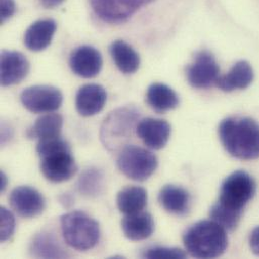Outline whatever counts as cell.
Instances as JSON below:
<instances>
[{
    "label": "cell",
    "instance_id": "6da1fadb",
    "mask_svg": "<svg viewBox=\"0 0 259 259\" xmlns=\"http://www.w3.org/2000/svg\"><path fill=\"white\" fill-rule=\"evenodd\" d=\"M220 140L233 157L252 160L259 157V124L248 117H228L219 125Z\"/></svg>",
    "mask_w": 259,
    "mask_h": 259
},
{
    "label": "cell",
    "instance_id": "d6986e66",
    "mask_svg": "<svg viewBox=\"0 0 259 259\" xmlns=\"http://www.w3.org/2000/svg\"><path fill=\"white\" fill-rule=\"evenodd\" d=\"M124 235L132 241H140L150 237L154 231V221L147 212L126 215L121 221Z\"/></svg>",
    "mask_w": 259,
    "mask_h": 259
},
{
    "label": "cell",
    "instance_id": "4dcf8cb0",
    "mask_svg": "<svg viewBox=\"0 0 259 259\" xmlns=\"http://www.w3.org/2000/svg\"><path fill=\"white\" fill-rule=\"evenodd\" d=\"M249 245L252 252L259 256V226L255 227L250 233Z\"/></svg>",
    "mask_w": 259,
    "mask_h": 259
},
{
    "label": "cell",
    "instance_id": "ffe728a7",
    "mask_svg": "<svg viewBox=\"0 0 259 259\" xmlns=\"http://www.w3.org/2000/svg\"><path fill=\"white\" fill-rule=\"evenodd\" d=\"M146 101L157 112H165L175 109L179 105L178 94L167 85L153 83L147 89Z\"/></svg>",
    "mask_w": 259,
    "mask_h": 259
},
{
    "label": "cell",
    "instance_id": "cb8c5ba5",
    "mask_svg": "<svg viewBox=\"0 0 259 259\" xmlns=\"http://www.w3.org/2000/svg\"><path fill=\"white\" fill-rule=\"evenodd\" d=\"M63 117L58 113H48L39 117L27 131V136L31 139H47L60 136L63 128Z\"/></svg>",
    "mask_w": 259,
    "mask_h": 259
},
{
    "label": "cell",
    "instance_id": "d6a6232c",
    "mask_svg": "<svg viewBox=\"0 0 259 259\" xmlns=\"http://www.w3.org/2000/svg\"><path fill=\"white\" fill-rule=\"evenodd\" d=\"M65 0H39L40 4L47 8H53L61 5Z\"/></svg>",
    "mask_w": 259,
    "mask_h": 259
},
{
    "label": "cell",
    "instance_id": "7a4b0ae2",
    "mask_svg": "<svg viewBox=\"0 0 259 259\" xmlns=\"http://www.w3.org/2000/svg\"><path fill=\"white\" fill-rule=\"evenodd\" d=\"M184 245L196 258H216L227 249L226 229L213 220H203L192 225L184 234Z\"/></svg>",
    "mask_w": 259,
    "mask_h": 259
},
{
    "label": "cell",
    "instance_id": "2e32d148",
    "mask_svg": "<svg viewBox=\"0 0 259 259\" xmlns=\"http://www.w3.org/2000/svg\"><path fill=\"white\" fill-rule=\"evenodd\" d=\"M57 30V23L54 19L47 18L33 22L24 33V45L32 52L46 50L52 42Z\"/></svg>",
    "mask_w": 259,
    "mask_h": 259
},
{
    "label": "cell",
    "instance_id": "9c48e42d",
    "mask_svg": "<svg viewBox=\"0 0 259 259\" xmlns=\"http://www.w3.org/2000/svg\"><path fill=\"white\" fill-rule=\"evenodd\" d=\"M153 0H90L95 13L104 21L119 23Z\"/></svg>",
    "mask_w": 259,
    "mask_h": 259
},
{
    "label": "cell",
    "instance_id": "30bf717a",
    "mask_svg": "<svg viewBox=\"0 0 259 259\" xmlns=\"http://www.w3.org/2000/svg\"><path fill=\"white\" fill-rule=\"evenodd\" d=\"M77 169L78 166L71 151L57 152L41 157L40 170L52 183H63L72 179Z\"/></svg>",
    "mask_w": 259,
    "mask_h": 259
},
{
    "label": "cell",
    "instance_id": "d4e9b609",
    "mask_svg": "<svg viewBox=\"0 0 259 259\" xmlns=\"http://www.w3.org/2000/svg\"><path fill=\"white\" fill-rule=\"evenodd\" d=\"M104 174L101 169L98 167H88L84 169V171L81 174L77 188L78 191L88 197V198H95L98 197L100 194H102L104 189Z\"/></svg>",
    "mask_w": 259,
    "mask_h": 259
},
{
    "label": "cell",
    "instance_id": "277c9868",
    "mask_svg": "<svg viewBox=\"0 0 259 259\" xmlns=\"http://www.w3.org/2000/svg\"><path fill=\"white\" fill-rule=\"evenodd\" d=\"M255 193L256 183L254 179L244 170H237L229 175L222 183L217 203L242 215Z\"/></svg>",
    "mask_w": 259,
    "mask_h": 259
},
{
    "label": "cell",
    "instance_id": "52a82bcc",
    "mask_svg": "<svg viewBox=\"0 0 259 259\" xmlns=\"http://www.w3.org/2000/svg\"><path fill=\"white\" fill-rule=\"evenodd\" d=\"M20 101L32 113H52L61 107L63 94L56 87L35 85L21 92Z\"/></svg>",
    "mask_w": 259,
    "mask_h": 259
},
{
    "label": "cell",
    "instance_id": "603a6c76",
    "mask_svg": "<svg viewBox=\"0 0 259 259\" xmlns=\"http://www.w3.org/2000/svg\"><path fill=\"white\" fill-rule=\"evenodd\" d=\"M30 253L37 258H64L67 256L59 241L48 232H41L34 236L30 244Z\"/></svg>",
    "mask_w": 259,
    "mask_h": 259
},
{
    "label": "cell",
    "instance_id": "7c38bea8",
    "mask_svg": "<svg viewBox=\"0 0 259 259\" xmlns=\"http://www.w3.org/2000/svg\"><path fill=\"white\" fill-rule=\"evenodd\" d=\"M102 56L98 50L90 46H82L73 51L70 67L79 77L90 79L96 77L102 68Z\"/></svg>",
    "mask_w": 259,
    "mask_h": 259
},
{
    "label": "cell",
    "instance_id": "e0dca14e",
    "mask_svg": "<svg viewBox=\"0 0 259 259\" xmlns=\"http://www.w3.org/2000/svg\"><path fill=\"white\" fill-rule=\"evenodd\" d=\"M254 79V72L247 61L237 62L231 70L223 76H220L216 82L219 89L225 92L243 90L251 85Z\"/></svg>",
    "mask_w": 259,
    "mask_h": 259
},
{
    "label": "cell",
    "instance_id": "1f68e13d",
    "mask_svg": "<svg viewBox=\"0 0 259 259\" xmlns=\"http://www.w3.org/2000/svg\"><path fill=\"white\" fill-rule=\"evenodd\" d=\"M73 202H74V200H73L72 196H70L69 194H64L60 197V203L66 208H70L73 205Z\"/></svg>",
    "mask_w": 259,
    "mask_h": 259
},
{
    "label": "cell",
    "instance_id": "f546056e",
    "mask_svg": "<svg viewBox=\"0 0 259 259\" xmlns=\"http://www.w3.org/2000/svg\"><path fill=\"white\" fill-rule=\"evenodd\" d=\"M1 23H4L7 19H9L15 12V2L14 0H1Z\"/></svg>",
    "mask_w": 259,
    "mask_h": 259
},
{
    "label": "cell",
    "instance_id": "4316f807",
    "mask_svg": "<svg viewBox=\"0 0 259 259\" xmlns=\"http://www.w3.org/2000/svg\"><path fill=\"white\" fill-rule=\"evenodd\" d=\"M62 151H71V147L70 144L61 136L38 140L36 145V152L40 157Z\"/></svg>",
    "mask_w": 259,
    "mask_h": 259
},
{
    "label": "cell",
    "instance_id": "f1b7e54d",
    "mask_svg": "<svg viewBox=\"0 0 259 259\" xmlns=\"http://www.w3.org/2000/svg\"><path fill=\"white\" fill-rule=\"evenodd\" d=\"M143 258H185L186 253L179 248L170 247H152L146 249L143 254Z\"/></svg>",
    "mask_w": 259,
    "mask_h": 259
},
{
    "label": "cell",
    "instance_id": "836d02e7",
    "mask_svg": "<svg viewBox=\"0 0 259 259\" xmlns=\"http://www.w3.org/2000/svg\"><path fill=\"white\" fill-rule=\"evenodd\" d=\"M6 185H7V178L6 176L4 175V172L2 171L1 172V180H0V187H1V192H3L6 188Z\"/></svg>",
    "mask_w": 259,
    "mask_h": 259
},
{
    "label": "cell",
    "instance_id": "83f0119b",
    "mask_svg": "<svg viewBox=\"0 0 259 259\" xmlns=\"http://www.w3.org/2000/svg\"><path fill=\"white\" fill-rule=\"evenodd\" d=\"M15 230V218L13 214L6 208H0V239L6 242L11 238Z\"/></svg>",
    "mask_w": 259,
    "mask_h": 259
},
{
    "label": "cell",
    "instance_id": "7402d4cb",
    "mask_svg": "<svg viewBox=\"0 0 259 259\" xmlns=\"http://www.w3.org/2000/svg\"><path fill=\"white\" fill-rule=\"evenodd\" d=\"M110 54L117 68L124 74L135 73L140 65L139 55L123 40H116L110 46Z\"/></svg>",
    "mask_w": 259,
    "mask_h": 259
},
{
    "label": "cell",
    "instance_id": "9a60e30c",
    "mask_svg": "<svg viewBox=\"0 0 259 259\" xmlns=\"http://www.w3.org/2000/svg\"><path fill=\"white\" fill-rule=\"evenodd\" d=\"M171 128L167 121L155 118L141 120L136 126V133L143 143L151 149H161L167 143Z\"/></svg>",
    "mask_w": 259,
    "mask_h": 259
},
{
    "label": "cell",
    "instance_id": "484cf974",
    "mask_svg": "<svg viewBox=\"0 0 259 259\" xmlns=\"http://www.w3.org/2000/svg\"><path fill=\"white\" fill-rule=\"evenodd\" d=\"M241 214L224 208L219 203L213 205L210 210L211 220L215 221L226 230L235 229L241 220Z\"/></svg>",
    "mask_w": 259,
    "mask_h": 259
},
{
    "label": "cell",
    "instance_id": "ba28073f",
    "mask_svg": "<svg viewBox=\"0 0 259 259\" xmlns=\"http://www.w3.org/2000/svg\"><path fill=\"white\" fill-rule=\"evenodd\" d=\"M220 77V68L214 56L208 51L199 52L187 69L189 83L198 89L209 88Z\"/></svg>",
    "mask_w": 259,
    "mask_h": 259
},
{
    "label": "cell",
    "instance_id": "ac0fdd59",
    "mask_svg": "<svg viewBox=\"0 0 259 259\" xmlns=\"http://www.w3.org/2000/svg\"><path fill=\"white\" fill-rule=\"evenodd\" d=\"M158 201L166 212L177 216L187 214L191 206L189 192L175 185L164 186L158 194Z\"/></svg>",
    "mask_w": 259,
    "mask_h": 259
},
{
    "label": "cell",
    "instance_id": "5bb4252c",
    "mask_svg": "<svg viewBox=\"0 0 259 259\" xmlns=\"http://www.w3.org/2000/svg\"><path fill=\"white\" fill-rule=\"evenodd\" d=\"M107 100V93L101 85L86 84L76 95V108L80 115L89 117L96 115L103 108Z\"/></svg>",
    "mask_w": 259,
    "mask_h": 259
},
{
    "label": "cell",
    "instance_id": "5b68a950",
    "mask_svg": "<svg viewBox=\"0 0 259 259\" xmlns=\"http://www.w3.org/2000/svg\"><path fill=\"white\" fill-rule=\"evenodd\" d=\"M139 118V113L132 107H123L111 112L101 126V140L109 149L119 148L131 135Z\"/></svg>",
    "mask_w": 259,
    "mask_h": 259
},
{
    "label": "cell",
    "instance_id": "3957f363",
    "mask_svg": "<svg viewBox=\"0 0 259 259\" xmlns=\"http://www.w3.org/2000/svg\"><path fill=\"white\" fill-rule=\"evenodd\" d=\"M61 229L66 243L78 251L94 248L100 239L98 222L81 211L64 214L61 217Z\"/></svg>",
    "mask_w": 259,
    "mask_h": 259
},
{
    "label": "cell",
    "instance_id": "44dd1931",
    "mask_svg": "<svg viewBox=\"0 0 259 259\" xmlns=\"http://www.w3.org/2000/svg\"><path fill=\"white\" fill-rule=\"evenodd\" d=\"M117 207L124 215L142 212L147 205L146 191L137 186H131L121 190L117 195Z\"/></svg>",
    "mask_w": 259,
    "mask_h": 259
},
{
    "label": "cell",
    "instance_id": "4fadbf2b",
    "mask_svg": "<svg viewBox=\"0 0 259 259\" xmlns=\"http://www.w3.org/2000/svg\"><path fill=\"white\" fill-rule=\"evenodd\" d=\"M1 85L11 86L21 82L28 74L29 63L19 52L3 51L1 53Z\"/></svg>",
    "mask_w": 259,
    "mask_h": 259
},
{
    "label": "cell",
    "instance_id": "8992f818",
    "mask_svg": "<svg viewBox=\"0 0 259 259\" xmlns=\"http://www.w3.org/2000/svg\"><path fill=\"white\" fill-rule=\"evenodd\" d=\"M157 164V157L151 151L135 145L125 146L117 158V166L120 171L137 182H143L150 178Z\"/></svg>",
    "mask_w": 259,
    "mask_h": 259
},
{
    "label": "cell",
    "instance_id": "8fae6325",
    "mask_svg": "<svg viewBox=\"0 0 259 259\" xmlns=\"http://www.w3.org/2000/svg\"><path fill=\"white\" fill-rule=\"evenodd\" d=\"M11 208L23 218H33L41 214L46 208L44 196L34 188L20 186L12 190L9 196Z\"/></svg>",
    "mask_w": 259,
    "mask_h": 259
}]
</instances>
